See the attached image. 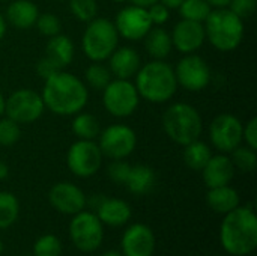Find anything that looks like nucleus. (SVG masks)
Listing matches in <instances>:
<instances>
[{
    "label": "nucleus",
    "instance_id": "obj_1",
    "mask_svg": "<svg viewBox=\"0 0 257 256\" xmlns=\"http://www.w3.org/2000/svg\"><path fill=\"white\" fill-rule=\"evenodd\" d=\"M41 97L45 109L54 115L74 116L86 107L89 89L77 75L60 69L45 80Z\"/></svg>",
    "mask_w": 257,
    "mask_h": 256
},
{
    "label": "nucleus",
    "instance_id": "obj_2",
    "mask_svg": "<svg viewBox=\"0 0 257 256\" xmlns=\"http://www.w3.org/2000/svg\"><path fill=\"white\" fill-rule=\"evenodd\" d=\"M220 240L223 249L233 256H245L257 247V217L248 207H236L226 214Z\"/></svg>",
    "mask_w": 257,
    "mask_h": 256
},
{
    "label": "nucleus",
    "instance_id": "obj_3",
    "mask_svg": "<svg viewBox=\"0 0 257 256\" xmlns=\"http://www.w3.org/2000/svg\"><path fill=\"white\" fill-rule=\"evenodd\" d=\"M134 77L139 97L154 104L170 101L178 91L175 69L164 60L154 59L142 65Z\"/></svg>",
    "mask_w": 257,
    "mask_h": 256
},
{
    "label": "nucleus",
    "instance_id": "obj_4",
    "mask_svg": "<svg viewBox=\"0 0 257 256\" xmlns=\"http://www.w3.org/2000/svg\"><path fill=\"white\" fill-rule=\"evenodd\" d=\"M205 35L220 51H233L244 38V20L235 15L229 8H215L203 23Z\"/></svg>",
    "mask_w": 257,
    "mask_h": 256
},
{
    "label": "nucleus",
    "instance_id": "obj_5",
    "mask_svg": "<svg viewBox=\"0 0 257 256\" xmlns=\"http://www.w3.org/2000/svg\"><path fill=\"white\" fill-rule=\"evenodd\" d=\"M163 128L170 140L185 146L200 137L203 121L194 106L188 103H175L163 115Z\"/></svg>",
    "mask_w": 257,
    "mask_h": 256
},
{
    "label": "nucleus",
    "instance_id": "obj_6",
    "mask_svg": "<svg viewBox=\"0 0 257 256\" xmlns=\"http://www.w3.org/2000/svg\"><path fill=\"white\" fill-rule=\"evenodd\" d=\"M119 33L108 18L95 17L83 32L81 48L92 62H104L117 48Z\"/></svg>",
    "mask_w": 257,
    "mask_h": 256
},
{
    "label": "nucleus",
    "instance_id": "obj_7",
    "mask_svg": "<svg viewBox=\"0 0 257 256\" xmlns=\"http://www.w3.org/2000/svg\"><path fill=\"white\" fill-rule=\"evenodd\" d=\"M140 103L139 92L130 80L114 78L102 91V104L114 118L131 116Z\"/></svg>",
    "mask_w": 257,
    "mask_h": 256
},
{
    "label": "nucleus",
    "instance_id": "obj_8",
    "mask_svg": "<svg viewBox=\"0 0 257 256\" xmlns=\"http://www.w3.org/2000/svg\"><path fill=\"white\" fill-rule=\"evenodd\" d=\"M69 235L74 246L81 252H95L104 238V228L96 214L80 211L74 214L69 225Z\"/></svg>",
    "mask_w": 257,
    "mask_h": 256
},
{
    "label": "nucleus",
    "instance_id": "obj_9",
    "mask_svg": "<svg viewBox=\"0 0 257 256\" xmlns=\"http://www.w3.org/2000/svg\"><path fill=\"white\" fill-rule=\"evenodd\" d=\"M45 110L42 97L32 89H18L5 101V113L17 124L36 122Z\"/></svg>",
    "mask_w": 257,
    "mask_h": 256
},
{
    "label": "nucleus",
    "instance_id": "obj_10",
    "mask_svg": "<svg viewBox=\"0 0 257 256\" xmlns=\"http://www.w3.org/2000/svg\"><path fill=\"white\" fill-rule=\"evenodd\" d=\"M98 146L102 155L111 160H122L131 155L137 146V134L123 124H113L98 136Z\"/></svg>",
    "mask_w": 257,
    "mask_h": 256
},
{
    "label": "nucleus",
    "instance_id": "obj_11",
    "mask_svg": "<svg viewBox=\"0 0 257 256\" xmlns=\"http://www.w3.org/2000/svg\"><path fill=\"white\" fill-rule=\"evenodd\" d=\"M102 157L104 155L96 142L78 139L69 146L66 163L75 177L89 178L101 169Z\"/></svg>",
    "mask_w": 257,
    "mask_h": 256
},
{
    "label": "nucleus",
    "instance_id": "obj_12",
    "mask_svg": "<svg viewBox=\"0 0 257 256\" xmlns=\"http://www.w3.org/2000/svg\"><path fill=\"white\" fill-rule=\"evenodd\" d=\"M178 86L190 92H200L211 81V69L203 57L196 53L185 54L175 68Z\"/></svg>",
    "mask_w": 257,
    "mask_h": 256
},
{
    "label": "nucleus",
    "instance_id": "obj_13",
    "mask_svg": "<svg viewBox=\"0 0 257 256\" xmlns=\"http://www.w3.org/2000/svg\"><path fill=\"white\" fill-rule=\"evenodd\" d=\"M242 128L244 125L239 118L230 113L218 115L209 127V139L212 146L224 154L232 152L242 143Z\"/></svg>",
    "mask_w": 257,
    "mask_h": 256
},
{
    "label": "nucleus",
    "instance_id": "obj_14",
    "mask_svg": "<svg viewBox=\"0 0 257 256\" xmlns=\"http://www.w3.org/2000/svg\"><path fill=\"white\" fill-rule=\"evenodd\" d=\"M114 27L119 36L128 41H139L143 39L146 33L152 29V23L146 8L130 5L117 12Z\"/></svg>",
    "mask_w": 257,
    "mask_h": 256
},
{
    "label": "nucleus",
    "instance_id": "obj_15",
    "mask_svg": "<svg viewBox=\"0 0 257 256\" xmlns=\"http://www.w3.org/2000/svg\"><path fill=\"white\" fill-rule=\"evenodd\" d=\"M48 201L54 210L62 214L74 216L84 210L86 196L80 187L72 183H57L50 189Z\"/></svg>",
    "mask_w": 257,
    "mask_h": 256
},
{
    "label": "nucleus",
    "instance_id": "obj_16",
    "mask_svg": "<svg viewBox=\"0 0 257 256\" xmlns=\"http://www.w3.org/2000/svg\"><path fill=\"white\" fill-rule=\"evenodd\" d=\"M170 36H172L173 47L182 54L196 53L206 39L203 23L184 20V18L179 23H176Z\"/></svg>",
    "mask_w": 257,
    "mask_h": 256
},
{
    "label": "nucleus",
    "instance_id": "obj_17",
    "mask_svg": "<svg viewBox=\"0 0 257 256\" xmlns=\"http://www.w3.org/2000/svg\"><path fill=\"white\" fill-rule=\"evenodd\" d=\"M120 247L125 256H152L155 250L154 232L146 225L136 223L122 235Z\"/></svg>",
    "mask_w": 257,
    "mask_h": 256
},
{
    "label": "nucleus",
    "instance_id": "obj_18",
    "mask_svg": "<svg viewBox=\"0 0 257 256\" xmlns=\"http://www.w3.org/2000/svg\"><path fill=\"white\" fill-rule=\"evenodd\" d=\"M202 174H203V181L208 189L221 187V186H227L233 180L235 166L230 157L224 154H218L209 158V161L202 169Z\"/></svg>",
    "mask_w": 257,
    "mask_h": 256
},
{
    "label": "nucleus",
    "instance_id": "obj_19",
    "mask_svg": "<svg viewBox=\"0 0 257 256\" xmlns=\"http://www.w3.org/2000/svg\"><path fill=\"white\" fill-rule=\"evenodd\" d=\"M107 60L111 74L116 78H123V80H130L131 77H134L142 66L140 54L131 47L116 48Z\"/></svg>",
    "mask_w": 257,
    "mask_h": 256
},
{
    "label": "nucleus",
    "instance_id": "obj_20",
    "mask_svg": "<svg viewBox=\"0 0 257 256\" xmlns=\"http://www.w3.org/2000/svg\"><path fill=\"white\" fill-rule=\"evenodd\" d=\"M38 17H39V9L30 0H11L5 14L6 23H9L11 26L20 30L33 27Z\"/></svg>",
    "mask_w": 257,
    "mask_h": 256
},
{
    "label": "nucleus",
    "instance_id": "obj_21",
    "mask_svg": "<svg viewBox=\"0 0 257 256\" xmlns=\"http://www.w3.org/2000/svg\"><path fill=\"white\" fill-rule=\"evenodd\" d=\"M96 216L101 223L119 228L131 219V208L122 199L107 198L96 205Z\"/></svg>",
    "mask_w": 257,
    "mask_h": 256
},
{
    "label": "nucleus",
    "instance_id": "obj_22",
    "mask_svg": "<svg viewBox=\"0 0 257 256\" xmlns=\"http://www.w3.org/2000/svg\"><path fill=\"white\" fill-rule=\"evenodd\" d=\"M74 53H75L74 42L68 35L57 33L48 38V42L45 47V57H48L59 69H63L72 62Z\"/></svg>",
    "mask_w": 257,
    "mask_h": 256
},
{
    "label": "nucleus",
    "instance_id": "obj_23",
    "mask_svg": "<svg viewBox=\"0 0 257 256\" xmlns=\"http://www.w3.org/2000/svg\"><path fill=\"white\" fill-rule=\"evenodd\" d=\"M143 39H145V48L148 54L157 60H164L173 48L170 33L161 26H157V27L152 26V29L146 33Z\"/></svg>",
    "mask_w": 257,
    "mask_h": 256
},
{
    "label": "nucleus",
    "instance_id": "obj_24",
    "mask_svg": "<svg viewBox=\"0 0 257 256\" xmlns=\"http://www.w3.org/2000/svg\"><path fill=\"white\" fill-rule=\"evenodd\" d=\"M206 202L211 210L220 214H227L236 207H239V195L229 184L221 187L209 189L206 195Z\"/></svg>",
    "mask_w": 257,
    "mask_h": 256
},
{
    "label": "nucleus",
    "instance_id": "obj_25",
    "mask_svg": "<svg viewBox=\"0 0 257 256\" xmlns=\"http://www.w3.org/2000/svg\"><path fill=\"white\" fill-rule=\"evenodd\" d=\"M155 180H157L155 172L149 166L137 164V166H131L125 186L128 187V190L133 195L142 196V195L152 192V189L155 186Z\"/></svg>",
    "mask_w": 257,
    "mask_h": 256
},
{
    "label": "nucleus",
    "instance_id": "obj_26",
    "mask_svg": "<svg viewBox=\"0 0 257 256\" xmlns=\"http://www.w3.org/2000/svg\"><path fill=\"white\" fill-rule=\"evenodd\" d=\"M71 130L74 136L81 140H95L101 133L98 118L93 116L92 113H84V112H78L77 115H74V119L71 122Z\"/></svg>",
    "mask_w": 257,
    "mask_h": 256
},
{
    "label": "nucleus",
    "instance_id": "obj_27",
    "mask_svg": "<svg viewBox=\"0 0 257 256\" xmlns=\"http://www.w3.org/2000/svg\"><path fill=\"white\" fill-rule=\"evenodd\" d=\"M211 157V148L199 139L184 146V161L193 170H202Z\"/></svg>",
    "mask_w": 257,
    "mask_h": 256
},
{
    "label": "nucleus",
    "instance_id": "obj_28",
    "mask_svg": "<svg viewBox=\"0 0 257 256\" xmlns=\"http://www.w3.org/2000/svg\"><path fill=\"white\" fill-rule=\"evenodd\" d=\"M84 80L86 86L95 89V91H104L105 86L113 80V74L108 66H105L101 62H93L89 65L84 71Z\"/></svg>",
    "mask_w": 257,
    "mask_h": 256
},
{
    "label": "nucleus",
    "instance_id": "obj_29",
    "mask_svg": "<svg viewBox=\"0 0 257 256\" xmlns=\"http://www.w3.org/2000/svg\"><path fill=\"white\" fill-rule=\"evenodd\" d=\"M20 214L18 199L9 192H0V229L11 228Z\"/></svg>",
    "mask_w": 257,
    "mask_h": 256
},
{
    "label": "nucleus",
    "instance_id": "obj_30",
    "mask_svg": "<svg viewBox=\"0 0 257 256\" xmlns=\"http://www.w3.org/2000/svg\"><path fill=\"white\" fill-rule=\"evenodd\" d=\"M178 9H179V15L184 20L205 23L209 12L212 11V6L206 0H184Z\"/></svg>",
    "mask_w": 257,
    "mask_h": 256
},
{
    "label": "nucleus",
    "instance_id": "obj_31",
    "mask_svg": "<svg viewBox=\"0 0 257 256\" xmlns=\"http://www.w3.org/2000/svg\"><path fill=\"white\" fill-rule=\"evenodd\" d=\"M230 154H232L230 160H232L235 169H239L242 172H253L256 169V149H253L250 146H241L239 145Z\"/></svg>",
    "mask_w": 257,
    "mask_h": 256
},
{
    "label": "nucleus",
    "instance_id": "obj_32",
    "mask_svg": "<svg viewBox=\"0 0 257 256\" xmlns=\"http://www.w3.org/2000/svg\"><path fill=\"white\" fill-rule=\"evenodd\" d=\"M69 9L78 21L89 23L98 15V2L96 0H69Z\"/></svg>",
    "mask_w": 257,
    "mask_h": 256
},
{
    "label": "nucleus",
    "instance_id": "obj_33",
    "mask_svg": "<svg viewBox=\"0 0 257 256\" xmlns=\"http://www.w3.org/2000/svg\"><path fill=\"white\" fill-rule=\"evenodd\" d=\"M21 137L20 124L11 118H0V146H12Z\"/></svg>",
    "mask_w": 257,
    "mask_h": 256
},
{
    "label": "nucleus",
    "instance_id": "obj_34",
    "mask_svg": "<svg viewBox=\"0 0 257 256\" xmlns=\"http://www.w3.org/2000/svg\"><path fill=\"white\" fill-rule=\"evenodd\" d=\"M60 252H62V244L59 238L53 234L42 235L41 238L36 240L33 246L35 256H60Z\"/></svg>",
    "mask_w": 257,
    "mask_h": 256
},
{
    "label": "nucleus",
    "instance_id": "obj_35",
    "mask_svg": "<svg viewBox=\"0 0 257 256\" xmlns=\"http://www.w3.org/2000/svg\"><path fill=\"white\" fill-rule=\"evenodd\" d=\"M35 26L39 30V33L44 35V36H47V38H51V36L60 33V29H62L60 18L56 14H51V12L39 14Z\"/></svg>",
    "mask_w": 257,
    "mask_h": 256
},
{
    "label": "nucleus",
    "instance_id": "obj_36",
    "mask_svg": "<svg viewBox=\"0 0 257 256\" xmlns=\"http://www.w3.org/2000/svg\"><path fill=\"white\" fill-rule=\"evenodd\" d=\"M130 169L131 166L122 160H113L110 163V166L107 167V174H108V178L111 181H114L116 184H125L126 183V178L130 175Z\"/></svg>",
    "mask_w": 257,
    "mask_h": 256
},
{
    "label": "nucleus",
    "instance_id": "obj_37",
    "mask_svg": "<svg viewBox=\"0 0 257 256\" xmlns=\"http://www.w3.org/2000/svg\"><path fill=\"white\" fill-rule=\"evenodd\" d=\"M146 9H148V15L151 18L152 26H161L167 23V20L170 18V9L161 2H157Z\"/></svg>",
    "mask_w": 257,
    "mask_h": 256
},
{
    "label": "nucleus",
    "instance_id": "obj_38",
    "mask_svg": "<svg viewBox=\"0 0 257 256\" xmlns=\"http://www.w3.org/2000/svg\"><path fill=\"white\" fill-rule=\"evenodd\" d=\"M256 3V0H232L227 8L235 15H238L241 20H244V18H248V17H251L254 14Z\"/></svg>",
    "mask_w": 257,
    "mask_h": 256
},
{
    "label": "nucleus",
    "instance_id": "obj_39",
    "mask_svg": "<svg viewBox=\"0 0 257 256\" xmlns=\"http://www.w3.org/2000/svg\"><path fill=\"white\" fill-rule=\"evenodd\" d=\"M242 142L247 146L257 149V118H251L242 128Z\"/></svg>",
    "mask_w": 257,
    "mask_h": 256
},
{
    "label": "nucleus",
    "instance_id": "obj_40",
    "mask_svg": "<svg viewBox=\"0 0 257 256\" xmlns=\"http://www.w3.org/2000/svg\"><path fill=\"white\" fill-rule=\"evenodd\" d=\"M57 71H60L48 57H42V59H39L38 60V63H36V74L41 77V78H44V80H47V78H50L53 74H56Z\"/></svg>",
    "mask_w": 257,
    "mask_h": 256
},
{
    "label": "nucleus",
    "instance_id": "obj_41",
    "mask_svg": "<svg viewBox=\"0 0 257 256\" xmlns=\"http://www.w3.org/2000/svg\"><path fill=\"white\" fill-rule=\"evenodd\" d=\"M212 8H227L232 0H206Z\"/></svg>",
    "mask_w": 257,
    "mask_h": 256
},
{
    "label": "nucleus",
    "instance_id": "obj_42",
    "mask_svg": "<svg viewBox=\"0 0 257 256\" xmlns=\"http://www.w3.org/2000/svg\"><path fill=\"white\" fill-rule=\"evenodd\" d=\"M133 5H136V6H142V8H149L151 5H154V3H157V2H160V0H130Z\"/></svg>",
    "mask_w": 257,
    "mask_h": 256
},
{
    "label": "nucleus",
    "instance_id": "obj_43",
    "mask_svg": "<svg viewBox=\"0 0 257 256\" xmlns=\"http://www.w3.org/2000/svg\"><path fill=\"white\" fill-rule=\"evenodd\" d=\"M161 3H164L169 9H178L179 5L184 2V0H160Z\"/></svg>",
    "mask_w": 257,
    "mask_h": 256
},
{
    "label": "nucleus",
    "instance_id": "obj_44",
    "mask_svg": "<svg viewBox=\"0 0 257 256\" xmlns=\"http://www.w3.org/2000/svg\"><path fill=\"white\" fill-rule=\"evenodd\" d=\"M6 29H8V26H6V20H5L3 14L0 12V39H3V38H5V35H6Z\"/></svg>",
    "mask_w": 257,
    "mask_h": 256
},
{
    "label": "nucleus",
    "instance_id": "obj_45",
    "mask_svg": "<svg viewBox=\"0 0 257 256\" xmlns=\"http://www.w3.org/2000/svg\"><path fill=\"white\" fill-rule=\"evenodd\" d=\"M8 175H9V167H8V164L3 163V161H0V180H6Z\"/></svg>",
    "mask_w": 257,
    "mask_h": 256
},
{
    "label": "nucleus",
    "instance_id": "obj_46",
    "mask_svg": "<svg viewBox=\"0 0 257 256\" xmlns=\"http://www.w3.org/2000/svg\"><path fill=\"white\" fill-rule=\"evenodd\" d=\"M5 101H6V100H5V97L2 95V92H0V118L5 115Z\"/></svg>",
    "mask_w": 257,
    "mask_h": 256
},
{
    "label": "nucleus",
    "instance_id": "obj_47",
    "mask_svg": "<svg viewBox=\"0 0 257 256\" xmlns=\"http://www.w3.org/2000/svg\"><path fill=\"white\" fill-rule=\"evenodd\" d=\"M104 256H122L120 253H117V252H107V253H104Z\"/></svg>",
    "mask_w": 257,
    "mask_h": 256
},
{
    "label": "nucleus",
    "instance_id": "obj_48",
    "mask_svg": "<svg viewBox=\"0 0 257 256\" xmlns=\"http://www.w3.org/2000/svg\"><path fill=\"white\" fill-rule=\"evenodd\" d=\"M2 252H3V243L0 241V255H2Z\"/></svg>",
    "mask_w": 257,
    "mask_h": 256
},
{
    "label": "nucleus",
    "instance_id": "obj_49",
    "mask_svg": "<svg viewBox=\"0 0 257 256\" xmlns=\"http://www.w3.org/2000/svg\"><path fill=\"white\" fill-rule=\"evenodd\" d=\"M113 2H116V3H125L126 0H113Z\"/></svg>",
    "mask_w": 257,
    "mask_h": 256
},
{
    "label": "nucleus",
    "instance_id": "obj_50",
    "mask_svg": "<svg viewBox=\"0 0 257 256\" xmlns=\"http://www.w3.org/2000/svg\"><path fill=\"white\" fill-rule=\"evenodd\" d=\"M0 2H11V0H0Z\"/></svg>",
    "mask_w": 257,
    "mask_h": 256
},
{
    "label": "nucleus",
    "instance_id": "obj_51",
    "mask_svg": "<svg viewBox=\"0 0 257 256\" xmlns=\"http://www.w3.org/2000/svg\"><path fill=\"white\" fill-rule=\"evenodd\" d=\"M57 2H65V0H57Z\"/></svg>",
    "mask_w": 257,
    "mask_h": 256
}]
</instances>
